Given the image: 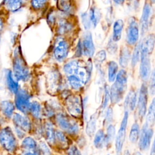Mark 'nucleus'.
I'll list each match as a JSON object with an SVG mask.
<instances>
[{
    "mask_svg": "<svg viewBox=\"0 0 155 155\" xmlns=\"http://www.w3.org/2000/svg\"><path fill=\"white\" fill-rule=\"evenodd\" d=\"M117 64L113 61H110L108 64V75L109 82H113L115 81L116 76L117 73Z\"/></svg>",
    "mask_w": 155,
    "mask_h": 155,
    "instance_id": "b1692460",
    "label": "nucleus"
},
{
    "mask_svg": "<svg viewBox=\"0 0 155 155\" xmlns=\"http://www.w3.org/2000/svg\"><path fill=\"white\" fill-rule=\"evenodd\" d=\"M128 111H125L124 113V115L122 119V120L120 124V128L116 135V151L117 155H120L121 153V151L122 149L123 144L125 138V133H126V128L128 122Z\"/></svg>",
    "mask_w": 155,
    "mask_h": 155,
    "instance_id": "0eeeda50",
    "label": "nucleus"
},
{
    "mask_svg": "<svg viewBox=\"0 0 155 155\" xmlns=\"http://www.w3.org/2000/svg\"><path fill=\"white\" fill-rule=\"evenodd\" d=\"M81 18H82V23L84 27V28L86 30H88L90 28L91 23L88 17V13H84L81 15Z\"/></svg>",
    "mask_w": 155,
    "mask_h": 155,
    "instance_id": "58836bf2",
    "label": "nucleus"
},
{
    "mask_svg": "<svg viewBox=\"0 0 155 155\" xmlns=\"http://www.w3.org/2000/svg\"><path fill=\"white\" fill-rule=\"evenodd\" d=\"M140 56V42H138L136 44L135 48L134 49L133 53L131 56V63L132 67H135L137 63L139 62Z\"/></svg>",
    "mask_w": 155,
    "mask_h": 155,
    "instance_id": "c756f323",
    "label": "nucleus"
},
{
    "mask_svg": "<svg viewBox=\"0 0 155 155\" xmlns=\"http://www.w3.org/2000/svg\"><path fill=\"white\" fill-rule=\"evenodd\" d=\"M154 41V35L153 34L147 36L143 40L140 42V53L150 55L153 51Z\"/></svg>",
    "mask_w": 155,
    "mask_h": 155,
    "instance_id": "f3484780",
    "label": "nucleus"
},
{
    "mask_svg": "<svg viewBox=\"0 0 155 155\" xmlns=\"http://www.w3.org/2000/svg\"><path fill=\"white\" fill-rule=\"evenodd\" d=\"M88 17L90 21L91 25L93 26V27H96L97 25L98 22L100 21L101 14L99 9L96 7H91L88 13Z\"/></svg>",
    "mask_w": 155,
    "mask_h": 155,
    "instance_id": "4be33fe9",
    "label": "nucleus"
},
{
    "mask_svg": "<svg viewBox=\"0 0 155 155\" xmlns=\"http://www.w3.org/2000/svg\"><path fill=\"white\" fill-rule=\"evenodd\" d=\"M5 79L8 90L13 94H16L19 89L18 81L14 76L12 70L8 69L5 73Z\"/></svg>",
    "mask_w": 155,
    "mask_h": 155,
    "instance_id": "2eb2a0df",
    "label": "nucleus"
},
{
    "mask_svg": "<svg viewBox=\"0 0 155 155\" xmlns=\"http://www.w3.org/2000/svg\"><path fill=\"white\" fill-rule=\"evenodd\" d=\"M0 109L2 114L5 117L10 118L13 114V111L15 110V105L10 101H3L0 104Z\"/></svg>",
    "mask_w": 155,
    "mask_h": 155,
    "instance_id": "a211bd4d",
    "label": "nucleus"
},
{
    "mask_svg": "<svg viewBox=\"0 0 155 155\" xmlns=\"http://www.w3.org/2000/svg\"><path fill=\"white\" fill-rule=\"evenodd\" d=\"M79 64V62L78 61H71L65 64L64 66V71L65 73L68 76L73 75L74 74V72L77 68L78 65Z\"/></svg>",
    "mask_w": 155,
    "mask_h": 155,
    "instance_id": "c85d7f7f",
    "label": "nucleus"
},
{
    "mask_svg": "<svg viewBox=\"0 0 155 155\" xmlns=\"http://www.w3.org/2000/svg\"><path fill=\"white\" fill-rule=\"evenodd\" d=\"M112 119V109L109 108L107 110V115H106V121L107 122H109L111 121Z\"/></svg>",
    "mask_w": 155,
    "mask_h": 155,
    "instance_id": "49530a36",
    "label": "nucleus"
},
{
    "mask_svg": "<svg viewBox=\"0 0 155 155\" xmlns=\"http://www.w3.org/2000/svg\"><path fill=\"white\" fill-rule=\"evenodd\" d=\"M68 81L71 87L74 90L80 89L84 84L78 77L73 74L68 76Z\"/></svg>",
    "mask_w": 155,
    "mask_h": 155,
    "instance_id": "7c9ffc66",
    "label": "nucleus"
},
{
    "mask_svg": "<svg viewBox=\"0 0 155 155\" xmlns=\"http://www.w3.org/2000/svg\"><path fill=\"white\" fill-rule=\"evenodd\" d=\"M104 90H104V101H103V103H102V107L104 108H105L107 106L109 99H110V90H109L108 86L105 85Z\"/></svg>",
    "mask_w": 155,
    "mask_h": 155,
    "instance_id": "a19ab883",
    "label": "nucleus"
},
{
    "mask_svg": "<svg viewBox=\"0 0 155 155\" xmlns=\"http://www.w3.org/2000/svg\"><path fill=\"white\" fill-rule=\"evenodd\" d=\"M96 128V118L94 116H91L86 127V133L91 137L95 133Z\"/></svg>",
    "mask_w": 155,
    "mask_h": 155,
    "instance_id": "bb28decb",
    "label": "nucleus"
},
{
    "mask_svg": "<svg viewBox=\"0 0 155 155\" xmlns=\"http://www.w3.org/2000/svg\"><path fill=\"white\" fill-rule=\"evenodd\" d=\"M127 73L122 69L119 70L116 76L114 84L110 91V98L113 104H117L122 100L127 88Z\"/></svg>",
    "mask_w": 155,
    "mask_h": 155,
    "instance_id": "f257e3e1",
    "label": "nucleus"
},
{
    "mask_svg": "<svg viewBox=\"0 0 155 155\" xmlns=\"http://www.w3.org/2000/svg\"><path fill=\"white\" fill-rule=\"evenodd\" d=\"M22 0H4V4L6 9L10 12H16L22 6Z\"/></svg>",
    "mask_w": 155,
    "mask_h": 155,
    "instance_id": "412c9836",
    "label": "nucleus"
},
{
    "mask_svg": "<svg viewBox=\"0 0 155 155\" xmlns=\"http://www.w3.org/2000/svg\"><path fill=\"white\" fill-rule=\"evenodd\" d=\"M56 121L58 126L67 133L74 134L79 131L78 124L71 117L67 115L62 113L58 114L56 117Z\"/></svg>",
    "mask_w": 155,
    "mask_h": 155,
    "instance_id": "20e7f679",
    "label": "nucleus"
},
{
    "mask_svg": "<svg viewBox=\"0 0 155 155\" xmlns=\"http://www.w3.org/2000/svg\"><path fill=\"white\" fill-rule=\"evenodd\" d=\"M115 134V128L113 125H108L107 128V135L105 137V142L107 143H109L112 142Z\"/></svg>",
    "mask_w": 155,
    "mask_h": 155,
    "instance_id": "4c0bfd02",
    "label": "nucleus"
},
{
    "mask_svg": "<svg viewBox=\"0 0 155 155\" xmlns=\"http://www.w3.org/2000/svg\"><path fill=\"white\" fill-rule=\"evenodd\" d=\"M68 53V44L63 39H59L56 41L54 48V56L58 61H62L67 56Z\"/></svg>",
    "mask_w": 155,
    "mask_h": 155,
    "instance_id": "ddd939ff",
    "label": "nucleus"
},
{
    "mask_svg": "<svg viewBox=\"0 0 155 155\" xmlns=\"http://www.w3.org/2000/svg\"><path fill=\"white\" fill-rule=\"evenodd\" d=\"M13 120L15 127L23 131H28L30 130L31 124L30 120L27 117L19 113H15L13 116Z\"/></svg>",
    "mask_w": 155,
    "mask_h": 155,
    "instance_id": "dca6fc26",
    "label": "nucleus"
},
{
    "mask_svg": "<svg viewBox=\"0 0 155 155\" xmlns=\"http://www.w3.org/2000/svg\"><path fill=\"white\" fill-rule=\"evenodd\" d=\"M150 91L151 94H154V71H153L152 73L150 75Z\"/></svg>",
    "mask_w": 155,
    "mask_h": 155,
    "instance_id": "37998d69",
    "label": "nucleus"
},
{
    "mask_svg": "<svg viewBox=\"0 0 155 155\" xmlns=\"http://www.w3.org/2000/svg\"><path fill=\"white\" fill-rule=\"evenodd\" d=\"M124 155H130V153H128V151H127V152H125V153Z\"/></svg>",
    "mask_w": 155,
    "mask_h": 155,
    "instance_id": "864d4df0",
    "label": "nucleus"
},
{
    "mask_svg": "<svg viewBox=\"0 0 155 155\" xmlns=\"http://www.w3.org/2000/svg\"><path fill=\"white\" fill-rule=\"evenodd\" d=\"M82 54L91 57L94 55L95 51L94 45L93 42L92 36L90 32L86 31L84 35L82 41H81Z\"/></svg>",
    "mask_w": 155,
    "mask_h": 155,
    "instance_id": "9b49d317",
    "label": "nucleus"
},
{
    "mask_svg": "<svg viewBox=\"0 0 155 155\" xmlns=\"http://www.w3.org/2000/svg\"><path fill=\"white\" fill-rule=\"evenodd\" d=\"M151 13V5L148 2H145L143 7L142 13L141 18L140 20V31H141L140 33L142 35H143L148 30Z\"/></svg>",
    "mask_w": 155,
    "mask_h": 155,
    "instance_id": "4468645a",
    "label": "nucleus"
},
{
    "mask_svg": "<svg viewBox=\"0 0 155 155\" xmlns=\"http://www.w3.org/2000/svg\"><path fill=\"white\" fill-rule=\"evenodd\" d=\"M105 136L103 130H99L96 133L94 139V144L95 147L97 148L102 147V145L105 142Z\"/></svg>",
    "mask_w": 155,
    "mask_h": 155,
    "instance_id": "2f4dec72",
    "label": "nucleus"
},
{
    "mask_svg": "<svg viewBox=\"0 0 155 155\" xmlns=\"http://www.w3.org/2000/svg\"><path fill=\"white\" fill-rule=\"evenodd\" d=\"M67 154L68 155H81L79 150L78 148L72 145L71 146L67 151Z\"/></svg>",
    "mask_w": 155,
    "mask_h": 155,
    "instance_id": "79ce46f5",
    "label": "nucleus"
},
{
    "mask_svg": "<svg viewBox=\"0 0 155 155\" xmlns=\"http://www.w3.org/2000/svg\"><path fill=\"white\" fill-rule=\"evenodd\" d=\"M148 101V87L145 84L141 85L138 98V114L140 119H142L146 113Z\"/></svg>",
    "mask_w": 155,
    "mask_h": 155,
    "instance_id": "9d476101",
    "label": "nucleus"
},
{
    "mask_svg": "<svg viewBox=\"0 0 155 155\" xmlns=\"http://www.w3.org/2000/svg\"><path fill=\"white\" fill-rule=\"evenodd\" d=\"M55 1H56V0H55Z\"/></svg>",
    "mask_w": 155,
    "mask_h": 155,
    "instance_id": "6e6d98bb",
    "label": "nucleus"
},
{
    "mask_svg": "<svg viewBox=\"0 0 155 155\" xmlns=\"http://www.w3.org/2000/svg\"><path fill=\"white\" fill-rule=\"evenodd\" d=\"M139 36V28L138 23L133 17L130 18L126 29V41L130 45L137 44Z\"/></svg>",
    "mask_w": 155,
    "mask_h": 155,
    "instance_id": "423d86ee",
    "label": "nucleus"
},
{
    "mask_svg": "<svg viewBox=\"0 0 155 155\" xmlns=\"http://www.w3.org/2000/svg\"><path fill=\"white\" fill-rule=\"evenodd\" d=\"M57 7L61 11L67 12L71 7L70 0H57Z\"/></svg>",
    "mask_w": 155,
    "mask_h": 155,
    "instance_id": "c9c22d12",
    "label": "nucleus"
},
{
    "mask_svg": "<svg viewBox=\"0 0 155 155\" xmlns=\"http://www.w3.org/2000/svg\"><path fill=\"white\" fill-rule=\"evenodd\" d=\"M22 147L27 150H34L36 147V143L33 138L30 137H27L22 140Z\"/></svg>",
    "mask_w": 155,
    "mask_h": 155,
    "instance_id": "f704fd0d",
    "label": "nucleus"
},
{
    "mask_svg": "<svg viewBox=\"0 0 155 155\" xmlns=\"http://www.w3.org/2000/svg\"><path fill=\"white\" fill-rule=\"evenodd\" d=\"M71 28V26L70 23L65 21H59L58 25V32L61 34H65L67 33Z\"/></svg>",
    "mask_w": 155,
    "mask_h": 155,
    "instance_id": "e433bc0d",
    "label": "nucleus"
},
{
    "mask_svg": "<svg viewBox=\"0 0 155 155\" xmlns=\"http://www.w3.org/2000/svg\"><path fill=\"white\" fill-rule=\"evenodd\" d=\"M114 42L113 41V42H110L108 45V51L111 54L114 53L117 50V47L116 44H114Z\"/></svg>",
    "mask_w": 155,
    "mask_h": 155,
    "instance_id": "a18cd8bd",
    "label": "nucleus"
},
{
    "mask_svg": "<svg viewBox=\"0 0 155 155\" xmlns=\"http://www.w3.org/2000/svg\"><path fill=\"white\" fill-rule=\"evenodd\" d=\"M136 103V93L134 90L130 91L127 95L124 105L125 108L127 109H130V110H133L135 108Z\"/></svg>",
    "mask_w": 155,
    "mask_h": 155,
    "instance_id": "5701e85b",
    "label": "nucleus"
},
{
    "mask_svg": "<svg viewBox=\"0 0 155 155\" xmlns=\"http://www.w3.org/2000/svg\"><path fill=\"white\" fill-rule=\"evenodd\" d=\"M153 134V131L152 128L145 123L142 128L140 134H139V147L140 150L144 151L149 148Z\"/></svg>",
    "mask_w": 155,
    "mask_h": 155,
    "instance_id": "6e6552de",
    "label": "nucleus"
},
{
    "mask_svg": "<svg viewBox=\"0 0 155 155\" xmlns=\"http://www.w3.org/2000/svg\"><path fill=\"white\" fill-rule=\"evenodd\" d=\"M106 58V53L104 50H101L97 53L95 56V59L99 62L104 61Z\"/></svg>",
    "mask_w": 155,
    "mask_h": 155,
    "instance_id": "c03bdc74",
    "label": "nucleus"
},
{
    "mask_svg": "<svg viewBox=\"0 0 155 155\" xmlns=\"http://www.w3.org/2000/svg\"><path fill=\"white\" fill-rule=\"evenodd\" d=\"M48 0H31V7L36 10L41 8Z\"/></svg>",
    "mask_w": 155,
    "mask_h": 155,
    "instance_id": "ea45409f",
    "label": "nucleus"
},
{
    "mask_svg": "<svg viewBox=\"0 0 155 155\" xmlns=\"http://www.w3.org/2000/svg\"><path fill=\"white\" fill-rule=\"evenodd\" d=\"M41 105L36 101L30 102L29 107V111L36 118H39L41 116Z\"/></svg>",
    "mask_w": 155,
    "mask_h": 155,
    "instance_id": "473e14b6",
    "label": "nucleus"
},
{
    "mask_svg": "<svg viewBox=\"0 0 155 155\" xmlns=\"http://www.w3.org/2000/svg\"><path fill=\"white\" fill-rule=\"evenodd\" d=\"M66 106L68 112L72 116L78 117L81 114L82 105L81 100L78 96H69L66 101Z\"/></svg>",
    "mask_w": 155,
    "mask_h": 155,
    "instance_id": "f8f14e48",
    "label": "nucleus"
},
{
    "mask_svg": "<svg viewBox=\"0 0 155 155\" xmlns=\"http://www.w3.org/2000/svg\"><path fill=\"white\" fill-rule=\"evenodd\" d=\"M12 72L18 81H27L30 76L29 68L22 55L19 47L16 48L14 51Z\"/></svg>",
    "mask_w": 155,
    "mask_h": 155,
    "instance_id": "f03ea898",
    "label": "nucleus"
},
{
    "mask_svg": "<svg viewBox=\"0 0 155 155\" xmlns=\"http://www.w3.org/2000/svg\"><path fill=\"white\" fill-rule=\"evenodd\" d=\"M30 95L24 89H19L15 94V105L18 110L26 114L29 111Z\"/></svg>",
    "mask_w": 155,
    "mask_h": 155,
    "instance_id": "39448f33",
    "label": "nucleus"
},
{
    "mask_svg": "<svg viewBox=\"0 0 155 155\" xmlns=\"http://www.w3.org/2000/svg\"><path fill=\"white\" fill-rule=\"evenodd\" d=\"M45 136L47 141L51 143L54 142V131L53 125L50 122H47L44 126Z\"/></svg>",
    "mask_w": 155,
    "mask_h": 155,
    "instance_id": "393cba45",
    "label": "nucleus"
},
{
    "mask_svg": "<svg viewBox=\"0 0 155 155\" xmlns=\"http://www.w3.org/2000/svg\"><path fill=\"white\" fill-rule=\"evenodd\" d=\"M41 148H42V150L43 151V153L45 155H49L50 154V151H49L48 147H47V145L44 142L41 143Z\"/></svg>",
    "mask_w": 155,
    "mask_h": 155,
    "instance_id": "de8ad7c7",
    "label": "nucleus"
},
{
    "mask_svg": "<svg viewBox=\"0 0 155 155\" xmlns=\"http://www.w3.org/2000/svg\"><path fill=\"white\" fill-rule=\"evenodd\" d=\"M56 141L62 147H65L68 143V140L64 133L60 131H54V141Z\"/></svg>",
    "mask_w": 155,
    "mask_h": 155,
    "instance_id": "72a5a7b5",
    "label": "nucleus"
},
{
    "mask_svg": "<svg viewBox=\"0 0 155 155\" xmlns=\"http://www.w3.org/2000/svg\"><path fill=\"white\" fill-rule=\"evenodd\" d=\"M151 155H154V145H153L151 152Z\"/></svg>",
    "mask_w": 155,
    "mask_h": 155,
    "instance_id": "603ef678",
    "label": "nucleus"
},
{
    "mask_svg": "<svg viewBox=\"0 0 155 155\" xmlns=\"http://www.w3.org/2000/svg\"><path fill=\"white\" fill-rule=\"evenodd\" d=\"M151 2H152L153 4L154 2V0H151Z\"/></svg>",
    "mask_w": 155,
    "mask_h": 155,
    "instance_id": "5fc2aeb1",
    "label": "nucleus"
},
{
    "mask_svg": "<svg viewBox=\"0 0 155 155\" xmlns=\"http://www.w3.org/2000/svg\"><path fill=\"white\" fill-rule=\"evenodd\" d=\"M154 113H155V102L154 99H153L148 111V114L147 116V124L151 126L154 122Z\"/></svg>",
    "mask_w": 155,
    "mask_h": 155,
    "instance_id": "cd10ccee",
    "label": "nucleus"
},
{
    "mask_svg": "<svg viewBox=\"0 0 155 155\" xmlns=\"http://www.w3.org/2000/svg\"><path fill=\"white\" fill-rule=\"evenodd\" d=\"M140 64L139 67L140 77L143 81H147L151 75V61L150 55L140 53Z\"/></svg>",
    "mask_w": 155,
    "mask_h": 155,
    "instance_id": "1a4fd4ad",
    "label": "nucleus"
},
{
    "mask_svg": "<svg viewBox=\"0 0 155 155\" xmlns=\"http://www.w3.org/2000/svg\"><path fill=\"white\" fill-rule=\"evenodd\" d=\"M131 60V53L128 48L122 47L120 48L119 54V64L122 68L127 67L130 61Z\"/></svg>",
    "mask_w": 155,
    "mask_h": 155,
    "instance_id": "6ab92c4d",
    "label": "nucleus"
},
{
    "mask_svg": "<svg viewBox=\"0 0 155 155\" xmlns=\"http://www.w3.org/2000/svg\"><path fill=\"white\" fill-rule=\"evenodd\" d=\"M124 28V22L122 19H117L113 25V32L112 40L114 42L119 41L122 36V31Z\"/></svg>",
    "mask_w": 155,
    "mask_h": 155,
    "instance_id": "aec40b11",
    "label": "nucleus"
},
{
    "mask_svg": "<svg viewBox=\"0 0 155 155\" xmlns=\"http://www.w3.org/2000/svg\"><path fill=\"white\" fill-rule=\"evenodd\" d=\"M140 134V129L139 124L136 122L134 123L130 130L129 134V139L131 142L136 143L139 139Z\"/></svg>",
    "mask_w": 155,
    "mask_h": 155,
    "instance_id": "a878e982",
    "label": "nucleus"
},
{
    "mask_svg": "<svg viewBox=\"0 0 155 155\" xmlns=\"http://www.w3.org/2000/svg\"><path fill=\"white\" fill-rule=\"evenodd\" d=\"M0 144L8 152H13L16 149V140L10 127H5L0 131Z\"/></svg>",
    "mask_w": 155,
    "mask_h": 155,
    "instance_id": "7ed1b4c3",
    "label": "nucleus"
},
{
    "mask_svg": "<svg viewBox=\"0 0 155 155\" xmlns=\"http://www.w3.org/2000/svg\"><path fill=\"white\" fill-rule=\"evenodd\" d=\"M113 1L117 4H122L125 1V0H113Z\"/></svg>",
    "mask_w": 155,
    "mask_h": 155,
    "instance_id": "8fccbe9b",
    "label": "nucleus"
},
{
    "mask_svg": "<svg viewBox=\"0 0 155 155\" xmlns=\"http://www.w3.org/2000/svg\"><path fill=\"white\" fill-rule=\"evenodd\" d=\"M4 27V21L2 18L0 17V41H1V36L2 34Z\"/></svg>",
    "mask_w": 155,
    "mask_h": 155,
    "instance_id": "09e8293b",
    "label": "nucleus"
},
{
    "mask_svg": "<svg viewBox=\"0 0 155 155\" xmlns=\"http://www.w3.org/2000/svg\"><path fill=\"white\" fill-rule=\"evenodd\" d=\"M24 155H38V154L36 152H33V153H32V152H27L25 154H24Z\"/></svg>",
    "mask_w": 155,
    "mask_h": 155,
    "instance_id": "3c124183",
    "label": "nucleus"
}]
</instances>
